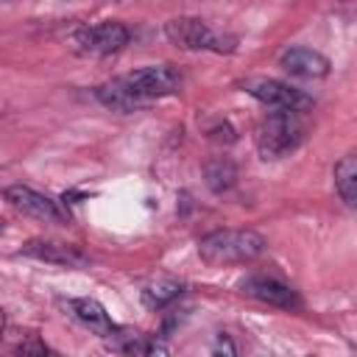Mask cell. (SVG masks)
Here are the masks:
<instances>
[{"label":"cell","instance_id":"6da1fadb","mask_svg":"<svg viewBox=\"0 0 357 357\" xmlns=\"http://www.w3.org/2000/svg\"><path fill=\"white\" fill-rule=\"evenodd\" d=\"M265 251V237L254 229H218L198 243V257L209 265L251 262Z\"/></svg>","mask_w":357,"mask_h":357},{"label":"cell","instance_id":"7a4b0ae2","mask_svg":"<svg viewBox=\"0 0 357 357\" xmlns=\"http://www.w3.org/2000/svg\"><path fill=\"white\" fill-rule=\"evenodd\" d=\"M307 137V126L296 112H271L257 128V151L262 159H282Z\"/></svg>","mask_w":357,"mask_h":357},{"label":"cell","instance_id":"3957f363","mask_svg":"<svg viewBox=\"0 0 357 357\" xmlns=\"http://www.w3.org/2000/svg\"><path fill=\"white\" fill-rule=\"evenodd\" d=\"M165 36L181 50H212V53H231L237 39L212 28L198 17H173L165 22Z\"/></svg>","mask_w":357,"mask_h":357},{"label":"cell","instance_id":"277c9868","mask_svg":"<svg viewBox=\"0 0 357 357\" xmlns=\"http://www.w3.org/2000/svg\"><path fill=\"white\" fill-rule=\"evenodd\" d=\"M120 81L148 106L156 98H167L176 95L181 86V75L170 67V64H151V67H139L134 73L120 75Z\"/></svg>","mask_w":357,"mask_h":357},{"label":"cell","instance_id":"5b68a950","mask_svg":"<svg viewBox=\"0 0 357 357\" xmlns=\"http://www.w3.org/2000/svg\"><path fill=\"white\" fill-rule=\"evenodd\" d=\"M243 89L257 98L259 103L265 106H273L276 112H307L312 109V98L304 92V89H296L284 81H276V78H245L243 81Z\"/></svg>","mask_w":357,"mask_h":357},{"label":"cell","instance_id":"8992f818","mask_svg":"<svg viewBox=\"0 0 357 357\" xmlns=\"http://www.w3.org/2000/svg\"><path fill=\"white\" fill-rule=\"evenodd\" d=\"M128 39H131L128 28L123 22H114V20L86 25V28L73 33V45L84 56H112V53L123 50L128 45Z\"/></svg>","mask_w":357,"mask_h":357},{"label":"cell","instance_id":"52a82bcc","mask_svg":"<svg viewBox=\"0 0 357 357\" xmlns=\"http://www.w3.org/2000/svg\"><path fill=\"white\" fill-rule=\"evenodd\" d=\"M6 201L14 209H20V212H25V215H31L36 220H45V223H67V215L59 209V204L53 198L42 195V192H36V190H31L25 184L6 187Z\"/></svg>","mask_w":357,"mask_h":357},{"label":"cell","instance_id":"ba28073f","mask_svg":"<svg viewBox=\"0 0 357 357\" xmlns=\"http://www.w3.org/2000/svg\"><path fill=\"white\" fill-rule=\"evenodd\" d=\"M240 293L254 298V301H262L268 307H279V310H298L301 307V298L296 296V290H290L287 284H282L271 276H245L240 282Z\"/></svg>","mask_w":357,"mask_h":357},{"label":"cell","instance_id":"9c48e42d","mask_svg":"<svg viewBox=\"0 0 357 357\" xmlns=\"http://www.w3.org/2000/svg\"><path fill=\"white\" fill-rule=\"evenodd\" d=\"M22 254L25 257H33V259H42V262H50V265H64V268H81L89 262V257L78 248V245H70V243H59V240H28L22 245Z\"/></svg>","mask_w":357,"mask_h":357},{"label":"cell","instance_id":"30bf717a","mask_svg":"<svg viewBox=\"0 0 357 357\" xmlns=\"http://www.w3.org/2000/svg\"><path fill=\"white\" fill-rule=\"evenodd\" d=\"M279 67L296 78H324L329 73V59L312 47H287L279 56Z\"/></svg>","mask_w":357,"mask_h":357},{"label":"cell","instance_id":"8fae6325","mask_svg":"<svg viewBox=\"0 0 357 357\" xmlns=\"http://www.w3.org/2000/svg\"><path fill=\"white\" fill-rule=\"evenodd\" d=\"M70 312H73L89 332H95V335L103 337V340H109V337L114 335V329H117V324L109 318V312L103 310V304L95 301V298H70Z\"/></svg>","mask_w":357,"mask_h":357},{"label":"cell","instance_id":"7c38bea8","mask_svg":"<svg viewBox=\"0 0 357 357\" xmlns=\"http://www.w3.org/2000/svg\"><path fill=\"white\" fill-rule=\"evenodd\" d=\"M98 100H100L103 106L114 109V112H137V109L145 106L120 78H112V81L100 84V86H98Z\"/></svg>","mask_w":357,"mask_h":357},{"label":"cell","instance_id":"4fadbf2b","mask_svg":"<svg viewBox=\"0 0 357 357\" xmlns=\"http://www.w3.org/2000/svg\"><path fill=\"white\" fill-rule=\"evenodd\" d=\"M181 293H184V282L170 279V276H162V279H153V282H148L142 287V304L148 310H162L170 301H176Z\"/></svg>","mask_w":357,"mask_h":357},{"label":"cell","instance_id":"5bb4252c","mask_svg":"<svg viewBox=\"0 0 357 357\" xmlns=\"http://www.w3.org/2000/svg\"><path fill=\"white\" fill-rule=\"evenodd\" d=\"M335 190L346 206L357 204V159L351 153L335 165Z\"/></svg>","mask_w":357,"mask_h":357},{"label":"cell","instance_id":"9a60e30c","mask_svg":"<svg viewBox=\"0 0 357 357\" xmlns=\"http://www.w3.org/2000/svg\"><path fill=\"white\" fill-rule=\"evenodd\" d=\"M237 178V170L229 159H215L206 165V184L215 190V192H226Z\"/></svg>","mask_w":357,"mask_h":357},{"label":"cell","instance_id":"2e32d148","mask_svg":"<svg viewBox=\"0 0 357 357\" xmlns=\"http://www.w3.org/2000/svg\"><path fill=\"white\" fill-rule=\"evenodd\" d=\"M14 357H59L56 351H50L39 337H28L14 349Z\"/></svg>","mask_w":357,"mask_h":357},{"label":"cell","instance_id":"e0dca14e","mask_svg":"<svg viewBox=\"0 0 357 357\" xmlns=\"http://www.w3.org/2000/svg\"><path fill=\"white\" fill-rule=\"evenodd\" d=\"M209 357H237V349H234L231 337L220 332V335L215 337V343H212V354H209Z\"/></svg>","mask_w":357,"mask_h":357},{"label":"cell","instance_id":"ac0fdd59","mask_svg":"<svg viewBox=\"0 0 357 357\" xmlns=\"http://www.w3.org/2000/svg\"><path fill=\"white\" fill-rule=\"evenodd\" d=\"M142 357H170V354H167L162 340H148L145 349H142Z\"/></svg>","mask_w":357,"mask_h":357},{"label":"cell","instance_id":"d6986e66","mask_svg":"<svg viewBox=\"0 0 357 357\" xmlns=\"http://www.w3.org/2000/svg\"><path fill=\"white\" fill-rule=\"evenodd\" d=\"M3 326H6V312H3V307H0V332H3Z\"/></svg>","mask_w":357,"mask_h":357}]
</instances>
